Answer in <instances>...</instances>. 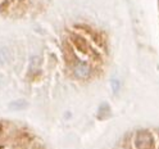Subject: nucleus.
Wrapping results in <instances>:
<instances>
[{
    "mask_svg": "<svg viewBox=\"0 0 159 149\" xmlns=\"http://www.w3.org/2000/svg\"><path fill=\"white\" fill-rule=\"evenodd\" d=\"M40 64V58L39 57H32L31 58V68L32 69H36Z\"/></svg>",
    "mask_w": 159,
    "mask_h": 149,
    "instance_id": "0eeeda50",
    "label": "nucleus"
},
{
    "mask_svg": "<svg viewBox=\"0 0 159 149\" xmlns=\"http://www.w3.org/2000/svg\"><path fill=\"white\" fill-rule=\"evenodd\" d=\"M90 73V67H89L86 63L80 62L75 66V75L80 78H86Z\"/></svg>",
    "mask_w": 159,
    "mask_h": 149,
    "instance_id": "f257e3e1",
    "label": "nucleus"
},
{
    "mask_svg": "<svg viewBox=\"0 0 159 149\" xmlns=\"http://www.w3.org/2000/svg\"><path fill=\"white\" fill-rule=\"evenodd\" d=\"M149 144H150V136H149V134L145 131L139 133L136 136V147L137 148H145Z\"/></svg>",
    "mask_w": 159,
    "mask_h": 149,
    "instance_id": "f03ea898",
    "label": "nucleus"
},
{
    "mask_svg": "<svg viewBox=\"0 0 159 149\" xmlns=\"http://www.w3.org/2000/svg\"><path fill=\"white\" fill-rule=\"evenodd\" d=\"M111 89L114 95H117L119 93V90H121V81H119L117 77H113L111 80Z\"/></svg>",
    "mask_w": 159,
    "mask_h": 149,
    "instance_id": "39448f33",
    "label": "nucleus"
},
{
    "mask_svg": "<svg viewBox=\"0 0 159 149\" xmlns=\"http://www.w3.org/2000/svg\"><path fill=\"white\" fill-rule=\"evenodd\" d=\"M27 107H28V103L25 99H16V100L9 103V108L13 109V111H21V109H25Z\"/></svg>",
    "mask_w": 159,
    "mask_h": 149,
    "instance_id": "7ed1b4c3",
    "label": "nucleus"
},
{
    "mask_svg": "<svg viewBox=\"0 0 159 149\" xmlns=\"http://www.w3.org/2000/svg\"><path fill=\"white\" fill-rule=\"evenodd\" d=\"M8 58H9V50L5 48H3L2 50H0V63L4 64L8 62Z\"/></svg>",
    "mask_w": 159,
    "mask_h": 149,
    "instance_id": "423d86ee",
    "label": "nucleus"
},
{
    "mask_svg": "<svg viewBox=\"0 0 159 149\" xmlns=\"http://www.w3.org/2000/svg\"><path fill=\"white\" fill-rule=\"evenodd\" d=\"M109 114H111V108L107 103H103L99 108V117L100 118H107Z\"/></svg>",
    "mask_w": 159,
    "mask_h": 149,
    "instance_id": "20e7f679",
    "label": "nucleus"
}]
</instances>
